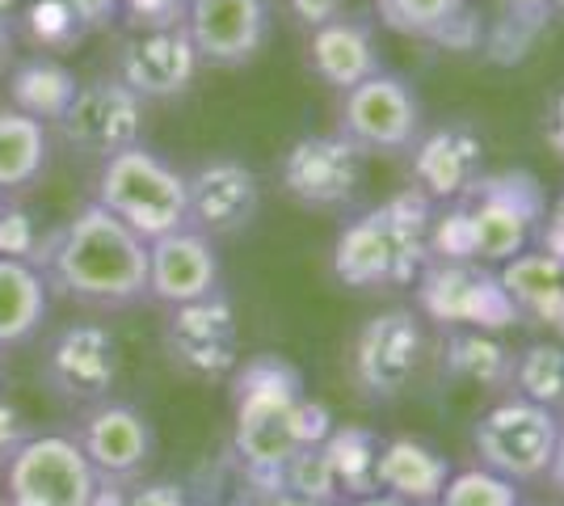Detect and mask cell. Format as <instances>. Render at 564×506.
Wrapping results in <instances>:
<instances>
[{"mask_svg": "<svg viewBox=\"0 0 564 506\" xmlns=\"http://www.w3.org/2000/svg\"><path fill=\"white\" fill-rule=\"evenodd\" d=\"M232 380V452L253 494L282 489V464L300 448L295 406L304 401V376L282 355H253L236 363Z\"/></svg>", "mask_w": 564, "mask_h": 506, "instance_id": "2", "label": "cell"}, {"mask_svg": "<svg viewBox=\"0 0 564 506\" xmlns=\"http://www.w3.org/2000/svg\"><path fill=\"white\" fill-rule=\"evenodd\" d=\"M422 506H438V503H422Z\"/></svg>", "mask_w": 564, "mask_h": 506, "instance_id": "51", "label": "cell"}, {"mask_svg": "<svg viewBox=\"0 0 564 506\" xmlns=\"http://www.w3.org/2000/svg\"><path fill=\"white\" fill-rule=\"evenodd\" d=\"M0 385H4V351H0Z\"/></svg>", "mask_w": 564, "mask_h": 506, "instance_id": "49", "label": "cell"}, {"mask_svg": "<svg viewBox=\"0 0 564 506\" xmlns=\"http://www.w3.org/2000/svg\"><path fill=\"white\" fill-rule=\"evenodd\" d=\"M451 477V460L422 439H388L379 448V489L397 494L409 506L438 503Z\"/></svg>", "mask_w": 564, "mask_h": 506, "instance_id": "24", "label": "cell"}, {"mask_svg": "<svg viewBox=\"0 0 564 506\" xmlns=\"http://www.w3.org/2000/svg\"><path fill=\"white\" fill-rule=\"evenodd\" d=\"M417 304L447 330H480L497 334L518 321L510 291L501 288L497 270L485 262H425L417 274Z\"/></svg>", "mask_w": 564, "mask_h": 506, "instance_id": "10", "label": "cell"}, {"mask_svg": "<svg viewBox=\"0 0 564 506\" xmlns=\"http://www.w3.org/2000/svg\"><path fill=\"white\" fill-rule=\"evenodd\" d=\"M459 203L468 212L471 262L485 266H501L527 254V245L540 237V224L547 216L540 177L527 169L480 173L468 191L459 194Z\"/></svg>", "mask_w": 564, "mask_h": 506, "instance_id": "5", "label": "cell"}, {"mask_svg": "<svg viewBox=\"0 0 564 506\" xmlns=\"http://www.w3.org/2000/svg\"><path fill=\"white\" fill-rule=\"evenodd\" d=\"M307 64L325 85L337 94H346L354 85H362L367 76L379 73V51L371 30L350 18H333V22L307 30Z\"/></svg>", "mask_w": 564, "mask_h": 506, "instance_id": "21", "label": "cell"}, {"mask_svg": "<svg viewBox=\"0 0 564 506\" xmlns=\"http://www.w3.org/2000/svg\"><path fill=\"white\" fill-rule=\"evenodd\" d=\"M39 228L18 198H4L0 203V258H22L34 262V249H39Z\"/></svg>", "mask_w": 564, "mask_h": 506, "instance_id": "35", "label": "cell"}, {"mask_svg": "<svg viewBox=\"0 0 564 506\" xmlns=\"http://www.w3.org/2000/svg\"><path fill=\"white\" fill-rule=\"evenodd\" d=\"M543 4H547L552 13H564V0H543Z\"/></svg>", "mask_w": 564, "mask_h": 506, "instance_id": "48", "label": "cell"}, {"mask_svg": "<svg viewBox=\"0 0 564 506\" xmlns=\"http://www.w3.org/2000/svg\"><path fill=\"white\" fill-rule=\"evenodd\" d=\"M198 55L189 43L186 25L169 30H131L118 43L115 76L140 101H169L182 97L198 76Z\"/></svg>", "mask_w": 564, "mask_h": 506, "instance_id": "18", "label": "cell"}, {"mask_svg": "<svg viewBox=\"0 0 564 506\" xmlns=\"http://www.w3.org/2000/svg\"><path fill=\"white\" fill-rule=\"evenodd\" d=\"M540 249L547 254V258H556V262H564V194L547 207V216H543L540 224Z\"/></svg>", "mask_w": 564, "mask_h": 506, "instance_id": "40", "label": "cell"}, {"mask_svg": "<svg viewBox=\"0 0 564 506\" xmlns=\"http://www.w3.org/2000/svg\"><path fill=\"white\" fill-rule=\"evenodd\" d=\"M182 25L198 64L245 68L270 39V0H189Z\"/></svg>", "mask_w": 564, "mask_h": 506, "instance_id": "17", "label": "cell"}, {"mask_svg": "<svg viewBox=\"0 0 564 506\" xmlns=\"http://www.w3.org/2000/svg\"><path fill=\"white\" fill-rule=\"evenodd\" d=\"M497 279L510 291L518 316H531L556 337H564V262L535 249V254H518L510 262H501Z\"/></svg>", "mask_w": 564, "mask_h": 506, "instance_id": "23", "label": "cell"}, {"mask_svg": "<svg viewBox=\"0 0 564 506\" xmlns=\"http://www.w3.org/2000/svg\"><path fill=\"white\" fill-rule=\"evenodd\" d=\"M376 9L379 22L388 25L392 34L430 43L459 9H468V0H376Z\"/></svg>", "mask_w": 564, "mask_h": 506, "instance_id": "32", "label": "cell"}, {"mask_svg": "<svg viewBox=\"0 0 564 506\" xmlns=\"http://www.w3.org/2000/svg\"><path fill=\"white\" fill-rule=\"evenodd\" d=\"M51 288L43 270L22 258H0V351L30 346L51 316Z\"/></svg>", "mask_w": 564, "mask_h": 506, "instance_id": "22", "label": "cell"}, {"mask_svg": "<svg viewBox=\"0 0 564 506\" xmlns=\"http://www.w3.org/2000/svg\"><path fill=\"white\" fill-rule=\"evenodd\" d=\"M0 203H4V198H0Z\"/></svg>", "mask_w": 564, "mask_h": 506, "instance_id": "52", "label": "cell"}, {"mask_svg": "<svg viewBox=\"0 0 564 506\" xmlns=\"http://www.w3.org/2000/svg\"><path fill=\"white\" fill-rule=\"evenodd\" d=\"M430 258L434 262H471V228L459 198L430 219Z\"/></svg>", "mask_w": 564, "mask_h": 506, "instance_id": "34", "label": "cell"}, {"mask_svg": "<svg viewBox=\"0 0 564 506\" xmlns=\"http://www.w3.org/2000/svg\"><path fill=\"white\" fill-rule=\"evenodd\" d=\"M514 392L543 410H564V342H535L514 355Z\"/></svg>", "mask_w": 564, "mask_h": 506, "instance_id": "30", "label": "cell"}, {"mask_svg": "<svg viewBox=\"0 0 564 506\" xmlns=\"http://www.w3.org/2000/svg\"><path fill=\"white\" fill-rule=\"evenodd\" d=\"M9 64H13V30L0 18V76L9 73Z\"/></svg>", "mask_w": 564, "mask_h": 506, "instance_id": "46", "label": "cell"}, {"mask_svg": "<svg viewBox=\"0 0 564 506\" xmlns=\"http://www.w3.org/2000/svg\"><path fill=\"white\" fill-rule=\"evenodd\" d=\"M258 506H325V503H312V498H300L291 489H274V494H261Z\"/></svg>", "mask_w": 564, "mask_h": 506, "instance_id": "44", "label": "cell"}, {"mask_svg": "<svg viewBox=\"0 0 564 506\" xmlns=\"http://www.w3.org/2000/svg\"><path fill=\"white\" fill-rule=\"evenodd\" d=\"M547 477H552L556 494L564 498V422H561V439H556V452H552V464H547Z\"/></svg>", "mask_w": 564, "mask_h": 506, "instance_id": "45", "label": "cell"}, {"mask_svg": "<svg viewBox=\"0 0 564 506\" xmlns=\"http://www.w3.org/2000/svg\"><path fill=\"white\" fill-rule=\"evenodd\" d=\"M543 140H547V148L556 152L564 161V89L556 97H552V106H547V122H543Z\"/></svg>", "mask_w": 564, "mask_h": 506, "instance_id": "43", "label": "cell"}, {"mask_svg": "<svg viewBox=\"0 0 564 506\" xmlns=\"http://www.w3.org/2000/svg\"><path fill=\"white\" fill-rule=\"evenodd\" d=\"M282 191L300 207L312 212H333L350 207L362 186V152L346 136H304L286 148L279 165Z\"/></svg>", "mask_w": 564, "mask_h": 506, "instance_id": "14", "label": "cell"}, {"mask_svg": "<svg viewBox=\"0 0 564 506\" xmlns=\"http://www.w3.org/2000/svg\"><path fill=\"white\" fill-rule=\"evenodd\" d=\"M350 506H409V503L397 498V494H388V489H379V494H367V498H350Z\"/></svg>", "mask_w": 564, "mask_h": 506, "instance_id": "47", "label": "cell"}, {"mask_svg": "<svg viewBox=\"0 0 564 506\" xmlns=\"http://www.w3.org/2000/svg\"><path fill=\"white\" fill-rule=\"evenodd\" d=\"M480 39H485V22H480L471 9H459V13L430 39V43H438V47H447V51H476L480 47Z\"/></svg>", "mask_w": 564, "mask_h": 506, "instance_id": "39", "label": "cell"}, {"mask_svg": "<svg viewBox=\"0 0 564 506\" xmlns=\"http://www.w3.org/2000/svg\"><path fill=\"white\" fill-rule=\"evenodd\" d=\"M552 9L543 0H501L494 25L485 30V60L497 68H514L527 64L531 51L540 47V39L552 25Z\"/></svg>", "mask_w": 564, "mask_h": 506, "instance_id": "27", "label": "cell"}, {"mask_svg": "<svg viewBox=\"0 0 564 506\" xmlns=\"http://www.w3.org/2000/svg\"><path fill=\"white\" fill-rule=\"evenodd\" d=\"M430 219L434 198H425L417 186L350 219L333 241L337 283L358 291L409 288L430 262Z\"/></svg>", "mask_w": 564, "mask_h": 506, "instance_id": "3", "label": "cell"}, {"mask_svg": "<svg viewBox=\"0 0 564 506\" xmlns=\"http://www.w3.org/2000/svg\"><path fill=\"white\" fill-rule=\"evenodd\" d=\"M219 506H245V503H219Z\"/></svg>", "mask_w": 564, "mask_h": 506, "instance_id": "50", "label": "cell"}, {"mask_svg": "<svg viewBox=\"0 0 564 506\" xmlns=\"http://www.w3.org/2000/svg\"><path fill=\"white\" fill-rule=\"evenodd\" d=\"M165 355L177 372L194 380H228L240 363V342H236V313L224 288L169 309L165 321Z\"/></svg>", "mask_w": 564, "mask_h": 506, "instance_id": "13", "label": "cell"}, {"mask_svg": "<svg viewBox=\"0 0 564 506\" xmlns=\"http://www.w3.org/2000/svg\"><path fill=\"white\" fill-rule=\"evenodd\" d=\"M51 165V127L0 106V198H18L43 182Z\"/></svg>", "mask_w": 564, "mask_h": 506, "instance_id": "25", "label": "cell"}, {"mask_svg": "<svg viewBox=\"0 0 564 506\" xmlns=\"http://www.w3.org/2000/svg\"><path fill=\"white\" fill-rule=\"evenodd\" d=\"M282 489L325 506L341 503V485H337V473H333L329 456H325V443H307V448L291 452V460L282 464Z\"/></svg>", "mask_w": 564, "mask_h": 506, "instance_id": "31", "label": "cell"}, {"mask_svg": "<svg viewBox=\"0 0 564 506\" xmlns=\"http://www.w3.org/2000/svg\"><path fill=\"white\" fill-rule=\"evenodd\" d=\"M556 439H561L556 413L527 401V397H510L489 413H480V422L471 431V448L489 473L518 485L547 473Z\"/></svg>", "mask_w": 564, "mask_h": 506, "instance_id": "8", "label": "cell"}, {"mask_svg": "<svg viewBox=\"0 0 564 506\" xmlns=\"http://www.w3.org/2000/svg\"><path fill=\"white\" fill-rule=\"evenodd\" d=\"M286 4H291L295 22L307 25V30L333 22V18H341V9H346V0H286Z\"/></svg>", "mask_w": 564, "mask_h": 506, "instance_id": "41", "label": "cell"}, {"mask_svg": "<svg viewBox=\"0 0 564 506\" xmlns=\"http://www.w3.org/2000/svg\"><path fill=\"white\" fill-rule=\"evenodd\" d=\"M485 173V140L471 131L468 122H447L417 136L413 144V182L425 198L451 203L468 191L471 182Z\"/></svg>", "mask_w": 564, "mask_h": 506, "instance_id": "20", "label": "cell"}, {"mask_svg": "<svg viewBox=\"0 0 564 506\" xmlns=\"http://www.w3.org/2000/svg\"><path fill=\"white\" fill-rule=\"evenodd\" d=\"M72 97H76V76L47 55L22 60L9 73V106L30 115V119L47 122V127L68 110Z\"/></svg>", "mask_w": 564, "mask_h": 506, "instance_id": "26", "label": "cell"}, {"mask_svg": "<svg viewBox=\"0 0 564 506\" xmlns=\"http://www.w3.org/2000/svg\"><path fill=\"white\" fill-rule=\"evenodd\" d=\"M261 212L258 173L236 157H212L186 173V228L203 237H236Z\"/></svg>", "mask_w": 564, "mask_h": 506, "instance_id": "15", "label": "cell"}, {"mask_svg": "<svg viewBox=\"0 0 564 506\" xmlns=\"http://www.w3.org/2000/svg\"><path fill=\"white\" fill-rule=\"evenodd\" d=\"M51 295L89 313H127L148 300V241L94 198L34 249Z\"/></svg>", "mask_w": 564, "mask_h": 506, "instance_id": "1", "label": "cell"}, {"mask_svg": "<svg viewBox=\"0 0 564 506\" xmlns=\"http://www.w3.org/2000/svg\"><path fill=\"white\" fill-rule=\"evenodd\" d=\"M9 506H94L101 482L72 434H30L0 469Z\"/></svg>", "mask_w": 564, "mask_h": 506, "instance_id": "6", "label": "cell"}, {"mask_svg": "<svg viewBox=\"0 0 564 506\" xmlns=\"http://www.w3.org/2000/svg\"><path fill=\"white\" fill-rule=\"evenodd\" d=\"M143 106L118 76H97L89 85H76L72 106L51 122V131L76 148L80 157L106 161L122 148L143 144Z\"/></svg>", "mask_w": 564, "mask_h": 506, "instance_id": "11", "label": "cell"}, {"mask_svg": "<svg viewBox=\"0 0 564 506\" xmlns=\"http://www.w3.org/2000/svg\"><path fill=\"white\" fill-rule=\"evenodd\" d=\"M122 372V346L118 334L101 321H68L55 330L39 363V376L51 388L55 401L72 410H85L94 401H106Z\"/></svg>", "mask_w": 564, "mask_h": 506, "instance_id": "7", "label": "cell"}, {"mask_svg": "<svg viewBox=\"0 0 564 506\" xmlns=\"http://www.w3.org/2000/svg\"><path fill=\"white\" fill-rule=\"evenodd\" d=\"M438 506H518V489L514 482L476 464V469L451 473L443 494H438Z\"/></svg>", "mask_w": 564, "mask_h": 506, "instance_id": "33", "label": "cell"}, {"mask_svg": "<svg viewBox=\"0 0 564 506\" xmlns=\"http://www.w3.org/2000/svg\"><path fill=\"white\" fill-rule=\"evenodd\" d=\"M422 325L409 309L376 313L354 337V380L371 401H392L422 363Z\"/></svg>", "mask_w": 564, "mask_h": 506, "instance_id": "16", "label": "cell"}, {"mask_svg": "<svg viewBox=\"0 0 564 506\" xmlns=\"http://www.w3.org/2000/svg\"><path fill=\"white\" fill-rule=\"evenodd\" d=\"M122 506H194L182 482H135L122 489Z\"/></svg>", "mask_w": 564, "mask_h": 506, "instance_id": "38", "label": "cell"}, {"mask_svg": "<svg viewBox=\"0 0 564 506\" xmlns=\"http://www.w3.org/2000/svg\"><path fill=\"white\" fill-rule=\"evenodd\" d=\"M219 274L224 270H219L215 241L194 228H177L161 241H148V300L165 309L194 304L219 291Z\"/></svg>", "mask_w": 564, "mask_h": 506, "instance_id": "19", "label": "cell"}, {"mask_svg": "<svg viewBox=\"0 0 564 506\" xmlns=\"http://www.w3.org/2000/svg\"><path fill=\"white\" fill-rule=\"evenodd\" d=\"M94 203L122 219L143 241H161L186 228V173L161 161L143 144L97 161Z\"/></svg>", "mask_w": 564, "mask_h": 506, "instance_id": "4", "label": "cell"}, {"mask_svg": "<svg viewBox=\"0 0 564 506\" xmlns=\"http://www.w3.org/2000/svg\"><path fill=\"white\" fill-rule=\"evenodd\" d=\"M189 0H118L122 18L131 30H169V25L186 22Z\"/></svg>", "mask_w": 564, "mask_h": 506, "instance_id": "36", "label": "cell"}, {"mask_svg": "<svg viewBox=\"0 0 564 506\" xmlns=\"http://www.w3.org/2000/svg\"><path fill=\"white\" fill-rule=\"evenodd\" d=\"M76 25H106L118 13V0H68Z\"/></svg>", "mask_w": 564, "mask_h": 506, "instance_id": "42", "label": "cell"}, {"mask_svg": "<svg viewBox=\"0 0 564 506\" xmlns=\"http://www.w3.org/2000/svg\"><path fill=\"white\" fill-rule=\"evenodd\" d=\"M337 136H346L362 157L367 152H404L422 136V101L392 73L367 76L341 94Z\"/></svg>", "mask_w": 564, "mask_h": 506, "instance_id": "12", "label": "cell"}, {"mask_svg": "<svg viewBox=\"0 0 564 506\" xmlns=\"http://www.w3.org/2000/svg\"><path fill=\"white\" fill-rule=\"evenodd\" d=\"M443 367L455 380H471L480 388H510L514 380V355L494 334L480 330H451Z\"/></svg>", "mask_w": 564, "mask_h": 506, "instance_id": "28", "label": "cell"}, {"mask_svg": "<svg viewBox=\"0 0 564 506\" xmlns=\"http://www.w3.org/2000/svg\"><path fill=\"white\" fill-rule=\"evenodd\" d=\"M379 434L367 427H333L325 439V456H329L341 498H367L379 494Z\"/></svg>", "mask_w": 564, "mask_h": 506, "instance_id": "29", "label": "cell"}, {"mask_svg": "<svg viewBox=\"0 0 564 506\" xmlns=\"http://www.w3.org/2000/svg\"><path fill=\"white\" fill-rule=\"evenodd\" d=\"M72 439L85 452L101 489H131L135 482H143L148 464L156 456V431L148 413L118 397L94 401L76 413Z\"/></svg>", "mask_w": 564, "mask_h": 506, "instance_id": "9", "label": "cell"}, {"mask_svg": "<svg viewBox=\"0 0 564 506\" xmlns=\"http://www.w3.org/2000/svg\"><path fill=\"white\" fill-rule=\"evenodd\" d=\"M30 434H39L34 427H30V418H25V410L18 406V401H9L4 392H0V469L9 464V456L22 448Z\"/></svg>", "mask_w": 564, "mask_h": 506, "instance_id": "37", "label": "cell"}]
</instances>
